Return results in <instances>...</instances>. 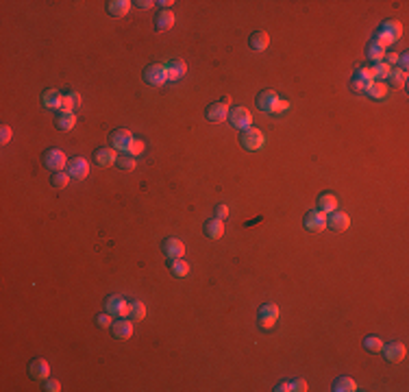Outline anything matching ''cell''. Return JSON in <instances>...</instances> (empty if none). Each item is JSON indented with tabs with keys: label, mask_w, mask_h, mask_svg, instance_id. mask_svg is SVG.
I'll return each mask as SVG.
<instances>
[{
	"label": "cell",
	"mask_w": 409,
	"mask_h": 392,
	"mask_svg": "<svg viewBox=\"0 0 409 392\" xmlns=\"http://www.w3.org/2000/svg\"><path fill=\"white\" fill-rule=\"evenodd\" d=\"M292 390L294 392H305L307 390V382H305V379H292Z\"/></svg>",
	"instance_id": "ab89813d"
},
{
	"label": "cell",
	"mask_w": 409,
	"mask_h": 392,
	"mask_svg": "<svg viewBox=\"0 0 409 392\" xmlns=\"http://www.w3.org/2000/svg\"><path fill=\"white\" fill-rule=\"evenodd\" d=\"M142 150H144V142H142V140H133V144L129 146V150H126V153H129L131 157H137V155L142 153Z\"/></svg>",
	"instance_id": "f35d334b"
},
{
	"label": "cell",
	"mask_w": 409,
	"mask_h": 392,
	"mask_svg": "<svg viewBox=\"0 0 409 392\" xmlns=\"http://www.w3.org/2000/svg\"><path fill=\"white\" fill-rule=\"evenodd\" d=\"M81 107V96L76 92H70L61 98V113H74V109Z\"/></svg>",
	"instance_id": "7402d4cb"
},
{
	"label": "cell",
	"mask_w": 409,
	"mask_h": 392,
	"mask_svg": "<svg viewBox=\"0 0 409 392\" xmlns=\"http://www.w3.org/2000/svg\"><path fill=\"white\" fill-rule=\"evenodd\" d=\"M279 102H281L279 94L272 92V89H266V92H261V94H259V98H257V105H259V109H263V111H272V113L279 111Z\"/></svg>",
	"instance_id": "8992f818"
},
{
	"label": "cell",
	"mask_w": 409,
	"mask_h": 392,
	"mask_svg": "<svg viewBox=\"0 0 409 392\" xmlns=\"http://www.w3.org/2000/svg\"><path fill=\"white\" fill-rule=\"evenodd\" d=\"M368 92L370 98H375V100H383L388 96V85L386 83H381V81H372V85L366 89Z\"/></svg>",
	"instance_id": "484cf974"
},
{
	"label": "cell",
	"mask_w": 409,
	"mask_h": 392,
	"mask_svg": "<svg viewBox=\"0 0 409 392\" xmlns=\"http://www.w3.org/2000/svg\"><path fill=\"white\" fill-rule=\"evenodd\" d=\"M366 55H368V59H372V61H386V48H381V46H379V44H375V41H372V44L368 46V50H366Z\"/></svg>",
	"instance_id": "4dcf8cb0"
},
{
	"label": "cell",
	"mask_w": 409,
	"mask_h": 392,
	"mask_svg": "<svg viewBox=\"0 0 409 392\" xmlns=\"http://www.w3.org/2000/svg\"><path fill=\"white\" fill-rule=\"evenodd\" d=\"M327 225H329V229H333V231H346V229L351 227V218H348L346 214H331L327 218Z\"/></svg>",
	"instance_id": "d6986e66"
},
{
	"label": "cell",
	"mask_w": 409,
	"mask_h": 392,
	"mask_svg": "<svg viewBox=\"0 0 409 392\" xmlns=\"http://www.w3.org/2000/svg\"><path fill=\"white\" fill-rule=\"evenodd\" d=\"M274 390H276V392H287V390H292V384H290V382H281Z\"/></svg>",
	"instance_id": "bcb514c9"
},
{
	"label": "cell",
	"mask_w": 409,
	"mask_h": 392,
	"mask_svg": "<svg viewBox=\"0 0 409 392\" xmlns=\"http://www.w3.org/2000/svg\"><path fill=\"white\" fill-rule=\"evenodd\" d=\"M44 388H46L48 392H59V390H61V384H59L57 379H46V386H44Z\"/></svg>",
	"instance_id": "b9f144b4"
},
{
	"label": "cell",
	"mask_w": 409,
	"mask_h": 392,
	"mask_svg": "<svg viewBox=\"0 0 409 392\" xmlns=\"http://www.w3.org/2000/svg\"><path fill=\"white\" fill-rule=\"evenodd\" d=\"M372 74H370V68H362V70H357V74H355L353 78V89H357V92H366L370 85H372Z\"/></svg>",
	"instance_id": "7c38bea8"
},
{
	"label": "cell",
	"mask_w": 409,
	"mask_h": 392,
	"mask_svg": "<svg viewBox=\"0 0 409 392\" xmlns=\"http://www.w3.org/2000/svg\"><path fill=\"white\" fill-rule=\"evenodd\" d=\"M131 9V2L129 0H111L109 2V13L111 15H126Z\"/></svg>",
	"instance_id": "f546056e"
},
{
	"label": "cell",
	"mask_w": 409,
	"mask_h": 392,
	"mask_svg": "<svg viewBox=\"0 0 409 392\" xmlns=\"http://www.w3.org/2000/svg\"><path fill=\"white\" fill-rule=\"evenodd\" d=\"M226 216H228V207H226V205H215V218L224 220Z\"/></svg>",
	"instance_id": "ee69618b"
},
{
	"label": "cell",
	"mask_w": 409,
	"mask_h": 392,
	"mask_svg": "<svg viewBox=\"0 0 409 392\" xmlns=\"http://www.w3.org/2000/svg\"><path fill=\"white\" fill-rule=\"evenodd\" d=\"M0 142H2V144L11 142V126H7V124L2 126V131H0Z\"/></svg>",
	"instance_id": "7bdbcfd3"
},
{
	"label": "cell",
	"mask_w": 409,
	"mask_h": 392,
	"mask_svg": "<svg viewBox=\"0 0 409 392\" xmlns=\"http://www.w3.org/2000/svg\"><path fill=\"white\" fill-rule=\"evenodd\" d=\"M333 390L335 392H355L357 390V384H355V379H351V377H338L333 384Z\"/></svg>",
	"instance_id": "83f0119b"
},
{
	"label": "cell",
	"mask_w": 409,
	"mask_h": 392,
	"mask_svg": "<svg viewBox=\"0 0 409 392\" xmlns=\"http://www.w3.org/2000/svg\"><path fill=\"white\" fill-rule=\"evenodd\" d=\"M242 144H244V148H248V150H261L266 146V137H263V133L259 129L248 126L242 133Z\"/></svg>",
	"instance_id": "3957f363"
},
{
	"label": "cell",
	"mask_w": 409,
	"mask_h": 392,
	"mask_svg": "<svg viewBox=\"0 0 409 392\" xmlns=\"http://www.w3.org/2000/svg\"><path fill=\"white\" fill-rule=\"evenodd\" d=\"M159 4V7H164V9H168V7H170V4H174L172 2V0H161V2H157Z\"/></svg>",
	"instance_id": "681fc988"
},
{
	"label": "cell",
	"mask_w": 409,
	"mask_h": 392,
	"mask_svg": "<svg viewBox=\"0 0 409 392\" xmlns=\"http://www.w3.org/2000/svg\"><path fill=\"white\" fill-rule=\"evenodd\" d=\"M228 120H231V124L235 126V129H242L246 131L248 126L252 124V116L248 109H244V107H237V109H233L231 113H228Z\"/></svg>",
	"instance_id": "52a82bcc"
},
{
	"label": "cell",
	"mask_w": 409,
	"mask_h": 392,
	"mask_svg": "<svg viewBox=\"0 0 409 392\" xmlns=\"http://www.w3.org/2000/svg\"><path fill=\"white\" fill-rule=\"evenodd\" d=\"M166 70H168V81H179L188 72V65H185L183 59H170L166 63Z\"/></svg>",
	"instance_id": "5bb4252c"
},
{
	"label": "cell",
	"mask_w": 409,
	"mask_h": 392,
	"mask_svg": "<svg viewBox=\"0 0 409 392\" xmlns=\"http://www.w3.org/2000/svg\"><path fill=\"white\" fill-rule=\"evenodd\" d=\"M109 142H111V148L126 153V150H129V146L133 144V135H131V131H126V129H116V131H113V133L109 135Z\"/></svg>",
	"instance_id": "277c9868"
},
{
	"label": "cell",
	"mask_w": 409,
	"mask_h": 392,
	"mask_svg": "<svg viewBox=\"0 0 409 392\" xmlns=\"http://www.w3.org/2000/svg\"><path fill=\"white\" fill-rule=\"evenodd\" d=\"M144 81L153 87H161L168 81V70L164 63H153L144 70Z\"/></svg>",
	"instance_id": "7a4b0ae2"
},
{
	"label": "cell",
	"mask_w": 409,
	"mask_h": 392,
	"mask_svg": "<svg viewBox=\"0 0 409 392\" xmlns=\"http://www.w3.org/2000/svg\"><path fill=\"white\" fill-rule=\"evenodd\" d=\"M287 109H290V100H283V98H281V102H279V111H276V113H283V111H287Z\"/></svg>",
	"instance_id": "7dc6e473"
},
{
	"label": "cell",
	"mask_w": 409,
	"mask_h": 392,
	"mask_svg": "<svg viewBox=\"0 0 409 392\" xmlns=\"http://www.w3.org/2000/svg\"><path fill=\"white\" fill-rule=\"evenodd\" d=\"M65 161H68V157H65V153L63 150H59V148H50V150H46V155H44V164L55 172L63 170Z\"/></svg>",
	"instance_id": "5b68a950"
},
{
	"label": "cell",
	"mask_w": 409,
	"mask_h": 392,
	"mask_svg": "<svg viewBox=\"0 0 409 392\" xmlns=\"http://www.w3.org/2000/svg\"><path fill=\"white\" fill-rule=\"evenodd\" d=\"M270 46V37H268V33H263V31H257V33H252L250 35V48L252 50H266V48Z\"/></svg>",
	"instance_id": "cb8c5ba5"
},
{
	"label": "cell",
	"mask_w": 409,
	"mask_h": 392,
	"mask_svg": "<svg viewBox=\"0 0 409 392\" xmlns=\"http://www.w3.org/2000/svg\"><path fill=\"white\" fill-rule=\"evenodd\" d=\"M276 318H279V307H276L274 303H266V305H261V310H259V325H261L263 329L274 327Z\"/></svg>",
	"instance_id": "ba28073f"
},
{
	"label": "cell",
	"mask_w": 409,
	"mask_h": 392,
	"mask_svg": "<svg viewBox=\"0 0 409 392\" xmlns=\"http://www.w3.org/2000/svg\"><path fill=\"white\" fill-rule=\"evenodd\" d=\"M318 207H320V212H324V214H333L335 209H338V198L327 192V194H322L318 198Z\"/></svg>",
	"instance_id": "603a6c76"
},
{
	"label": "cell",
	"mask_w": 409,
	"mask_h": 392,
	"mask_svg": "<svg viewBox=\"0 0 409 392\" xmlns=\"http://www.w3.org/2000/svg\"><path fill=\"white\" fill-rule=\"evenodd\" d=\"M172 26H174V13L170 9H164L157 15V28L159 31H168V28H172Z\"/></svg>",
	"instance_id": "4316f807"
},
{
	"label": "cell",
	"mask_w": 409,
	"mask_h": 392,
	"mask_svg": "<svg viewBox=\"0 0 409 392\" xmlns=\"http://www.w3.org/2000/svg\"><path fill=\"white\" fill-rule=\"evenodd\" d=\"M70 172H65V170H59V172H55V177H52V185L55 188H65V185L70 183Z\"/></svg>",
	"instance_id": "8d00e7d4"
},
{
	"label": "cell",
	"mask_w": 409,
	"mask_h": 392,
	"mask_svg": "<svg viewBox=\"0 0 409 392\" xmlns=\"http://www.w3.org/2000/svg\"><path fill=\"white\" fill-rule=\"evenodd\" d=\"M96 161H98V166H113L118 161V155H116V148H98L96 150Z\"/></svg>",
	"instance_id": "ffe728a7"
},
{
	"label": "cell",
	"mask_w": 409,
	"mask_h": 392,
	"mask_svg": "<svg viewBox=\"0 0 409 392\" xmlns=\"http://www.w3.org/2000/svg\"><path fill=\"white\" fill-rule=\"evenodd\" d=\"M107 312H109L111 316L124 318V316H129V303H126L122 297H111L107 301Z\"/></svg>",
	"instance_id": "8fae6325"
},
{
	"label": "cell",
	"mask_w": 409,
	"mask_h": 392,
	"mask_svg": "<svg viewBox=\"0 0 409 392\" xmlns=\"http://www.w3.org/2000/svg\"><path fill=\"white\" fill-rule=\"evenodd\" d=\"M401 35H403L401 22L399 20H388V22H383V26H381V31H379V35H377L375 44H379L381 48H386L388 44H392V41L399 39Z\"/></svg>",
	"instance_id": "6da1fadb"
},
{
	"label": "cell",
	"mask_w": 409,
	"mask_h": 392,
	"mask_svg": "<svg viewBox=\"0 0 409 392\" xmlns=\"http://www.w3.org/2000/svg\"><path fill=\"white\" fill-rule=\"evenodd\" d=\"M381 353L386 355L388 362H401L405 358L407 349H405V345H401V342H388V345H383Z\"/></svg>",
	"instance_id": "30bf717a"
},
{
	"label": "cell",
	"mask_w": 409,
	"mask_h": 392,
	"mask_svg": "<svg viewBox=\"0 0 409 392\" xmlns=\"http://www.w3.org/2000/svg\"><path fill=\"white\" fill-rule=\"evenodd\" d=\"M390 81H392V85L394 87H403L405 85V81H407V72H403V70H394L392 68V72H390Z\"/></svg>",
	"instance_id": "d590c367"
},
{
	"label": "cell",
	"mask_w": 409,
	"mask_h": 392,
	"mask_svg": "<svg viewBox=\"0 0 409 392\" xmlns=\"http://www.w3.org/2000/svg\"><path fill=\"white\" fill-rule=\"evenodd\" d=\"M170 268H172V273L177 275V277H188V273H190V264L183 262V257L172 259V262H170Z\"/></svg>",
	"instance_id": "1f68e13d"
},
{
	"label": "cell",
	"mask_w": 409,
	"mask_h": 392,
	"mask_svg": "<svg viewBox=\"0 0 409 392\" xmlns=\"http://www.w3.org/2000/svg\"><path fill=\"white\" fill-rule=\"evenodd\" d=\"M135 4H137V7H142V9H148L153 2H148V0H140V2H135Z\"/></svg>",
	"instance_id": "c3c4849f"
},
{
	"label": "cell",
	"mask_w": 409,
	"mask_h": 392,
	"mask_svg": "<svg viewBox=\"0 0 409 392\" xmlns=\"http://www.w3.org/2000/svg\"><path fill=\"white\" fill-rule=\"evenodd\" d=\"M390 72H392V65H388L386 61H379L377 65H372L370 68V74L375 81H381V78H388Z\"/></svg>",
	"instance_id": "f1b7e54d"
},
{
	"label": "cell",
	"mask_w": 409,
	"mask_h": 392,
	"mask_svg": "<svg viewBox=\"0 0 409 392\" xmlns=\"http://www.w3.org/2000/svg\"><path fill=\"white\" fill-rule=\"evenodd\" d=\"M164 251H166V255L170 259H179V257L185 255V244L181 242V240H177V238H170V240H166V242H164Z\"/></svg>",
	"instance_id": "2e32d148"
},
{
	"label": "cell",
	"mask_w": 409,
	"mask_h": 392,
	"mask_svg": "<svg viewBox=\"0 0 409 392\" xmlns=\"http://www.w3.org/2000/svg\"><path fill=\"white\" fill-rule=\"evenodd\" d=\"M129 316L135 318V321H144V316H146V307H144L142 301H133V303L129 305Z\"/></svg>",
	"instance_id": "836d02e7"
},
{
	"label": "cell",
	"mask_w": 409,
	"mask_h": 392,
	"mask_svg": "<svg viewBox=\"0 0 409 392\" xmlns=\"http://www.w3.org/2000/svg\"><path fill=\"white\" fill-rule=\"evenodd\" d=\"M28 371H31V377H35V379H48V375H50V364L39 358V360L31 362Z\"/></svg>",
	"instance_id": "e0dca14e"
},
{
	"label": "cell",
	"mask_w": 409,
	"mask_h": 392,
	"mask_svg": "<svg viewBox=\"0 0 409 392\" xmlns=\"http://www.w3.org/2000/svg\"><path fill=\"white\" fill-rule=\"evenodd\" d=\"M68 172H70L72 179L83 181V179H85L87 174H89L87 159H83V157H74V159H70V161H68Z\"/></svg>",
	"instance_id": "9c48e42d"
},
{
	"label": "cell",
	"mask_w": 409,
	"mask_h": 392,
	"mask_svg": "<svg viewBox=\"0 0 409 392\" xmlns=\"http://www.w3.org/2000/svg\"><path fill=\"white\" fill-rule=\"evenodd\" d=\"M96 323H98L100 327H109V325H111V314H109V312H107V314H98Z\"/></svg>",
	"instance_id": "60d3db41"
},
{
	"label": "cell",
	"mask_w": 409,
	"mask_h": 392,
	"mask_svg": "<svg viewBox=\"0 0 409 392\" xmlns=\"http://www.w3.org/2000/svg\"><path fill=\"white\" fill-rule=\"evenodd\" d=\"M226 118H228V107L224 102H213V105H209V109H207L209 122H224Z\"/></svg>",
	"instance_id": "9a60e30c"
},
{
	"label": "cell",
	"mask_w": 409,
	"mask_h": 392,
	"mask_svg": "<svg viewBox=\"0 0 409 392\" xmlns=\"http://www.w3.org/2000/svg\"><path fill=\"white\" fill-rule=\"evenodd\" d=\"M135 157H131V155H122V157H118V166L122 168V170H133L135 168Z\"/></svg>",
	"instance_id": "74e56055"
},
{
	"label": "cell",
	"mask_w": 409,
	"mask_h": 392,
	"mask_svg": "<svg viewBox=\"0 0 409 392\" xmlns=\"http://www.w3.org/2000/svg\"><path fill=\"white\" fill-rule=\"evenodd\" d=\"M305 227L309 231H322L327 227V214L324 212H309L305 216Z\"/></svg>",
	"instance_id": "4fadbf2b"
},
{
	"label": "cell",
	"mask_w": 409,
	"mask_h": 392,
	"mask_svg": "<svg viewBox=\"0 0 409 392\" xmlns=\"http://www.w3.org/2000/svg\"><path fill=\"white\" fill-rule=\"evenodd\" d=\"M113 329V336L118 338V340H129L131 336H133V323L131 321H118L111 325Z\"/></svg>",
	"instance_id": "ac0fdd59"
},
{
	"label": "cell",
	"mask_w": 409,
	"mask_h": 392,
	"mask_svg": "<svg viewBox=\"0 0 409 392\" xmlns=\"http://www.w3.org/2000/svg\"><path fill=\"white\" fill-rule=\"evenodd\" d=\"M364 347H366V351H370V353H381L383 342H381V338H377V336H368L364 340Z\"/></svg>",
	"instance_id": "e575fe53"
},
{
	"label": "cell",
	"mask_w": 409,
	"mask_h": 392,
	"mask_svg": "<svg viewBox=\"0 0 409 392\" xmlns=\"http://www.w3.org/2000/svg\"><path fill=\"white\" fill-rule=\"evenodd\" d=\"M61 98L63 96H59V92L48 89V92H44V96H41V102H44L48 109H61Z\"/></svg>",
	"instance_id": "d4e9b609"
},
{
	"label": "cell",
	"mask_w": 409,
	"mask_h": 392,
	"mask_svg": "<svg viewBox=\"0 0 409 392\" xmlns=\"http://www.w3.org/2000/svg\"><path fill=\"white\" fill-rule=\"evenodd\" d=\"M388 59H386V63L388 65H394V63H399V57L401 55H396V52H390V55H386Z\"/></svg>",
	"instance_id": "f6af8a7d"
},
{
	"label": "cell",
	"mask_w": 409,
	"mask_h": 392,
	"mask_svg": "<svg viewBox=\"0 0 409 392\" xmlns=\"http://www.w3.org/2000/svg\"><path fill=\"white\" fill-rule=\"evenodd\" d=\"M74 124H76V116H74V113H61V116L57 118V126L61 131L74 129Z\"/></svg>",
	"instance_id": "d6a6232c"
},
{
	"label": "cell",
	"mask_w": 409,
	"mask_h": 392,
	"mask_svg": "<svg viewBox=\"0 0 409 392\" xmlns=\"http://www.w3.org/2000/svg\"><path fill=\"white\" fill-rule=\"evenodd\" d=\"M204 235L211 240H218L224 235V222H222L220 218H213L209 222H204Z\"/></svg>",
	"instance_id": "44dd1931"
}]
</instances>
